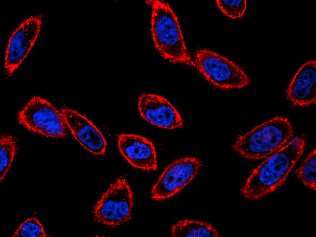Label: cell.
<instances>
[{
    "mask_svg": "<svg viewBox=\"0 0 316 237\" xmlns=\"http://www.w3.org/2000/svg\"><path fill=\"white\" fill-rule=\"evenodd\" d=\"M202 165L201 161L194 157H185L174 161L165 168L153 187L152 198L159 200L172 197L194 178Z\"/></svg>",
    "mask_w": 316,
    "mask_h": 237,
    "instance_id": "cell-7",
    "label": "cell"
},
{
    "mask_svg": "<svg viewBox=\"0 0 316 237\" xmlns=\"http://www.w3.org/2000/svg\"><path fill=\"white\" fill-rule=\"evenodd\" d=\"M141 117L153 125L168 129L182 127L183 121L179 113L165 98L152 94H143L138 101Z\"/></svg>",
    "mask_w": 316,
    "mask_h": 237,
    "instance_id": "cell-9",
    "label": "cell"
},
{
    "mask_svg": "<svg viewBox=\"0 0 316 237\" xmlns=\"http://www.w3.org/2000/svg\"><path fill=\"white\" fill-rule=\"evenodd\" d=\"M174 237H218V234L211 224L202 222L185 220L179 221L171 229Z\"/></svg>",
    "mask_w": 316,
    "mask_h": 237,
    "instance_id": "cell-13",
    "label": "cell"
},
{
    "mask_svg": "<svg viewBox=\"0 0 316 237\" xmlns=\"http://www.w3.org/2000/svg\"><path fill=\"white\" fill-rule=\"evenodd\" d=\"M316 149L315 148L303 161L295 173L305 185L316 190Z\"/></svg>",
    "mask_w": 316,
    "mask_h": 237,
    "instance_id": "cell-15",
    "label": "cell"
},
{
    "mask_svg": "<svg viewBox=\"0 0 316 237\" xmlns=\"http://www.w3.org/2000/svg\"><path fill=\"white\" fill-rule=\"evenodd\" d=\"M19 122L29 130L46 136H65L68 125L62 113L46 100L33 97L18 114Z\"/></svg>",
    "mask_w": 316,
    "mask_h": 237,
    "instance_id": "cell-6",
    "label": "cell"
},
{
    "mask_svg": "<svg viewBox=\"0 0 316 237\" xmlns=\"http://www.w3.org/2000/svg\"><path fill=\"white\" fill-rule=\"evenodd\" d=\"M192 61L193 66L207 79L220 88H239L250 83V79L240 67L212 51L206 49L198 50Z\"/></svg>",
    "mask_w": 316,
    "mask_h": 237,
    "instance_id": "cell-5",
    "label": "cell"
},
{
    "mask_svg": "<svg viewBox=\"0 0 316 237\" xmlns=\"http://www.w3.org/2000/svg\"><path fill=\"white\" fill-rule=\"evenodd\" d=\"M133 192L123 177L111 184L95 205L93 211L97 222L111 227L123 224L131 218Z\"/></svg>",
    "mask_w": 316,
    "mask_h": 237,
    "instance_id": "cell-4",
    "label": "cell"
},
{
    "mask_svg": "<svg viewBox=\"0 0 316 237\" xmlns=\"http://www.w3.org/2000/svg\"><path fill=\"white\" fill-rule=\"evenodd\" d=\"M146 2L152 7L151 31L158 51L173 62L193 66L177 18L168 4L158 0Z\"/></svg>",
    "mask_w": 316,
    "mask_h": 237,
    "instance_id": "cell-2",
    "label": "cell"
},
{
    "mask_svg": "<svg viewBox=\"0 0 316 237\" xmlns=\"http://www.w3.org/2000/svg\"><path fill=\"white\" fill-rule=\"evenodd\" d=\"M293 133L287 118L276 117L240 136L232 147L245 158L260 159L278 150Z\"/></svg>",
    "mask_w": 316,
    "mask_h": 237,
    "instance_id": "cell-3",
    "label": "cell"
},
{
    "mask_svg": "<svg viewBox=\"0 0 316 237\" xmlns=\"http://www.w3.org/2000/svg\"><path fill=\"white\" fill-rule=\"evenodd\" d=\"M41 24L40 17L32 16L23 22L12 33L5 58V69L9 76L18 68L33 46Z\"/></svg>",
    "mask_w": 316,
    "mask_h": 237,
    "instance_id": "cell-8",
    "label": "cell"
},
{
    "mask_svg": "<svg viewBox=\"0 0 316 237\" xmlns=\"http://www.w3.org/2000/svg\"><path fill=\"white\" fill-rule=\"evenodd\" d=\"M118 145L122 155L134 167L148 171L157 168L155 148L146 138L123 134L118 136Z\"/></svg>",
    "mask_w": 316,
    "mask_h": 237,
    "instance_id": "cell-10",
    "label": "cell"
},
{
    "mask_svg": "<svg viewBox=\"0 0 316 237\" xmlns=\"http://www.w3.org/2000/svg\"><path fill=\"white\" fill-rule=\"evenodd\" d=\"M306 141L297 136L253 170L241 189V194L254 200L272 192L281 186L302 154Z\"/></svg>",
    "mask_w": 316,
    "mask_h": 237,
    "instance_id": "cell-1",
    "label": "cell"
},
{
    "mask_svg": "<svg viewBox=\"0 0 316 237\" xmlns=\"http://www.w3.org/2000/svg\"><path fill=\"white\" fill-rule=\"evenodd\" d=\"M17 149L16 142L10 136L3 135L0 143V181L3 180L13 160Z\"/></svg>",
    "mask_w": 316,
    "mask_h": 237,
    "instance_id": "cell-14",
    "label": "cell"
},
{
    "mask_svg": "<svg viewBox=\"0 0 316 237\" xmlns=\"http://www.w3.org/2000/svg\"><path fill=\"white\" fill-rule=\"evenodd\" d=\"M316 62L310 60L299 69L286 92L288 98L295 105L304 106L316 100Z\"/></svg>",
    "mask_w": 316,
    "mask_h": 237,
    "instance_id": "cell-12",
    "label": "cell"
},
{
    "mask_svg": "<svg viewBox=\"0 0 316 237\" xmlns=\"http://www.w3.org/2000/svg\"><path fill=\"white\" fill-rule=\"evenodd\" d=\"M216 2L218 6L223 13L233 19L242 17L247 7L246 0H217Z\"/></svg>",
    "mask_w": 316,
    "mask_h": 237,
    "instance_id": "cell-17",
    "label": "cell"
},
{
    "mask_svg": "<svg viewBox=\"0 0 316 237\" xmlns=\"http://www.w3.org/2000/svg\"><path fill=\"white\" fill-rule=\"evenodd\" d=\"M68 127L79 143L96 155L104 154L106 142L102 133L85 116L67 108L61 110Z\"/></svg>",
    "mask_w": 316,
    "mask_h": 237,
    "instance_id": "cell-11",
    "label": "cell"
},
{
    "mask_svg": "<svg viewBox=\"0 0 316 237\" xmlns=\"http://www.w3.org/2000/svg\"><path fill=\"white\" fill-rule=\"evenodd\" d=\"M42 225L35 218H28L20 224L14 232L13 237H45Z\"/></svg>",
    "mask_w": 316,
    "mask_h": 237,
    "instance_id": "cell-16",
    "label": "cell"
}]
</instances>
